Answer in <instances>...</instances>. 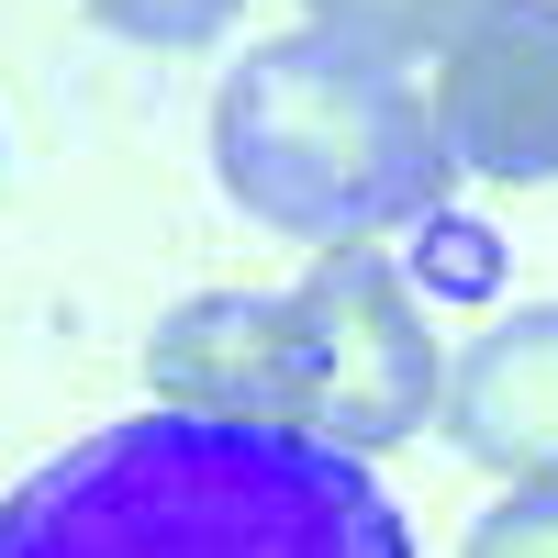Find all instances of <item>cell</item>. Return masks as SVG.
Returning a JSON list of instances; mask_svg holds the SVG:
<instances>
[{"label":"cell","mask_w":558,"mask_h":558,"mask_svg":"<svg viewBox=\"0 0 558 558\" xmlns=\"http://www.w3.org/2000/svg\"><path fill=\"white\" fill-rule=\"evenodd\" d=\"M101 34L123 45H157V57H202V45H223L246 23V0H78Z\"/></svg>","instance_id":"obj_8"},{"label":"cell","mask_w":558,"mask_h":558,"mask_svg":"<svg viewBox=\"0 0 558 558\" xmlns=\"http://www.w3.org/2000/svg\"><path fill=\"white\" fill-rule=\"evenodd\" d=\"M0 558H413V536L324 436L134 413L0 502Z\"/></svg>","instance_id":"obj_1"},{"label":"cell","mask_w":558,"mask_h":558,"mask_svg":"<svg viewBox=\"0 0 558 558\" xmlns=\"http://www.w3.org/2000/svg\"><path fill=\"white\" fill-rule=\"evenodd\" d=\"M436 123L470 179H558V0H492L436 57Z\"/></svg>","instance_id":"obj_5"},{"label":"cell","mask_w":558,"mask_h":558,"mask_svg":"<svg viewBox=\"0 0 558 558\" xmlns=\"http://www.w3.org/2000/svg\"><path fill=\"white\" fill-rule=\"evenodd\" d=\"M213 179L257 235L347 257L402 223H436L458 146L436 123V78L336 34H279L246 45L213 89Z\"/></svg>","instance_id":"obj_2"},{"label":"cell","mask_w":558,"mask_h":558,"mask_svg":"<svg viewBox=\"0 0 558 558\" xmlns=\"http://www.w3.org/2000/svg\"><path fill=\"white\" fill-rule=\"evenodd\" d=\"M146 391H157V413L302 436V402H313L302 302L291 291H191L179 313H157V336H146Z\"/></svg>","instance_id":"obj_4"},{"label":"cell","mask_w":558,"mask_h":558,"mask_svg":"<svg viewBox=\"0 0 558 558\" xmlns=\"http://www.w3.org/2000/svg\"><path fill=\"white\" fill-rule=\"evenodd\" d=\"M447 447L502 492H558V302L492 313L447 368Z\"/></svg>","instance_id":"obj_6"},{"label":"cell","mask_w":558,"mask_h":558,"mask_svg":"<svg viewBox=\"0 0 558 558\" xmlns=\"http://www.w3.org/2000/svg\"><path fill=\"white\" fill-rule=\"evenodd\" d=\"M458 558H558V492H502Z\"/></svg>","instance_id":"obj_9"},{"label":"cell","mask_w":558,"mask_h":558,"mask_svg":"<svg viewBox=\"0 0 558 558\" xmlns=\"http://www.w3.org/2000/svg\"><path fill=\"white\" fill-rule=\"evenodd\" d=\"M291 302H302V357H313L302 436L347 447V458H380V447H413L425 425H447V368L458 357L436 347L425 291L380 246L313 257L291 279Z\"/></svg>","instance_id":"obj_3"},{"label":"cell","mask_w":558,"mask_h":558,"mask_svg":"<svg viewBox=\"0 0 558 558\" xmlns=\"http://www.w3.org/2000/svg\"><path fill=\"white\" fill-rule=\"evenodd\" d=\"M492 0H302V34H336V45H368V57H447Z\"/></svg>","instance_id":"obj_7"}]
</instances>
